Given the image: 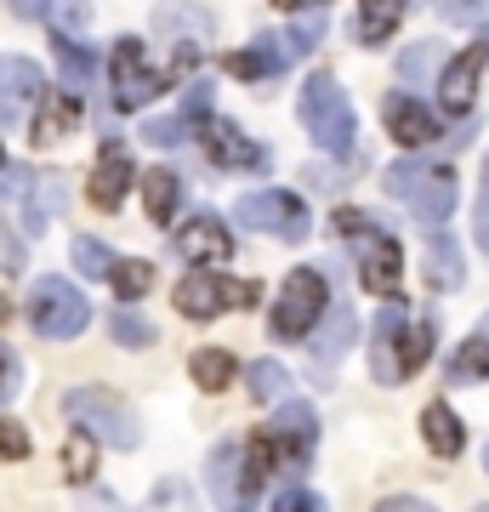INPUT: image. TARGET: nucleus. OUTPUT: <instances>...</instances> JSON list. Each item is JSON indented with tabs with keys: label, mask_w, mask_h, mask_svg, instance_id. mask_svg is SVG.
Returning a JSON list of instances; mask_svg holds the SVG:
<instances>
[{
	"label": "nucleus",
	"mask_w": 489,
	"mask_h": 512,
	"mask_svg": "<svg viewBox=\"0 0 489 512\" xmlns=\"http://www.w3.org/2000/svg\"><path fill=\"white\" fill-rule=\"evenodd\" d=\"M18 18H29V23H52L57 35H80L91 23V6L86 0H6Z\"/></svg>",
	"instance_id": "20"
},
{
	"label": "nucleus",
	"mask_w": 489,
	"mask_h": 512,
	"mask_svg": "<svg viewBox=\"0 0 489 512\" xmlns=\"http://www.w3.org/2000/svg\"><path fill=\"white\" fill-rule=\"evenodd\" d=\"M279 6H290V12H319V6H330V0H279Z\"/></svg>",
	"instance_id": "48"
},
{
	"label": "nucleus",
	"mask_w": 489,
	"mask_h": 512,
	"mask_svg": "<svg viewBox=\"0 0 489 512\" xmlns=\"http://www.w3.org/2000/svg\"><path fill=\"white\" fill-rule=\"evenodd\" d=\"M200 131V120L194 114H171V120H148V143H182V137H194Z\"/></svg>",
	"instance_id": "36"
},
{
	"label": "nucleus",
	"mask_w": 489,
	"mask_h": 512,
	"mask_svg": "<svg viewBox=\"0 0 489 512\" xmlns=\"http://www.w3.org/2000/svg\"><path fill=\"white\" fill-rule=\"evenodd\" d=\"M177 194H182V183H177V171H148L143 177V211H148V222H171L177 217Z\"/></svg>",
	"instance_id": "25"
},
{
	"label": "nucleus",
	"mask_w": 489,
	"mask_h": 512,
	"mask_svg": "<svg viewBox=\"0 0 489 512\" xmlns=\"http://www.w3.org/2000/svg\"><path fill=\"white\" fill-rule=\"evenodd\" d=\"M63 416L74 427H86L97 444H114V450H137L143 444V427H137V410L126 399H114L109 387H69L63 393Z\"/></svg>",
	"instance_id": "2"
},
{
	"label": "nucleus",
	"mask_w": 489,
	"mask_h": 512,
	"mask_svg": "<svg viewBox=\"0 0 489 512\" xmlns=\"http://www.w3.org/2000/svg\"><path fill=\"white\" fill-rule=\"evenodd\" d=\"M63 205V177L57 171H40L35 177V205H29V234H46L52 211Z\"/></svg>",
	"instance_id": "31"
},
{
	"label": "nucleus",
	"mask_w": 489,
	"mask_h": 512,
	"mask_svg": "<svg viewBox=\"0 0 489 512\" xmlns=\"http://www.w3.org/2000/svg\"><path fill=\"white\" fill-rule=\"evenodd\" d=\"M461 279H467L461 239L433 234V239H427V285H433V291H461Z\"/></svg>",
	"instance_id": "21"
},
{
	"label": "nucleus",
	"mask_w": 489,
	"mask_h": 512,
	"mask_svg": "<svg viewBox=\"0 0 489 512\" xmlns=\"http://www.w3.org/2000/svg\"><path fill=\"white\" fill-rule=\"evenodd\" d=\"M18 387H23V365H18V353H12L6 342H0V404L12 399Z\"/></svg>",
	"instance_id": "41"
},
{
	"label": "nucleus",
	"mask_w": 489,
	"mask_h": 512,
	"mask_svg": "<svg viewBox=\"0 0 489 512\" xmlns=\"http://www.w3.org/2000/svg\"><path fill=\"white\" fill-rule=\"evenodd\" d=\"M29 325L40 330V336H52V342H69V336H80V330L91 325V302L86 291H74L69 279H35V291H29Z\"/></svg>",
	"instance_id": "6"
},
{
	"label": "nucleus",
	"mask_w": 489,
	"mask_h": 512,
	"mask_svg": "<svg viewBox=\"0 0 489 512\" xmlns=\"http://www.w3.org/2000/svg\"><path fill=\"white\" fill-rule=\"evenodd\" d=\"M427 359H433V325L410 330V342H404V365H410V370L427 365Z\"/></svg>",
	"instance_id": "42"
},
{
	"label": "nucleus",
	"mask_w": 489,
	"mask_h": 512,
	"mask_svg": "<svg viewBox=\"0 0 489 512\" xmlns=\"http://www.w3.org/2000/svg\"><path fill=\"white\" fill-rule=\"evenodd\" d=\"M171 296H177V313H188V319H217V313L256 308L262 285H251V279H222V274L194 268V274H182V285Z\"/></svg>",
	"instance_id": "8"
},
{
	"label": "nucleus",
	"mask_w": 489,
	"mask_h": 512,
	"mask_svg": "<svg viewBox=\"0 0 489 512\" xmlns=\"http://www.w3.org/2000/svg\"><path fill=\"white\" fill-rule=\"evenodd\" d=\"M438 63H444V46H438V40H416V46H410V52L399 57V80L421 86L427 74H438Z\"/></svg>",
	"instance_id": "32"
},
{
	"label": "nucleus",
	"mask_w": 489,
	"mask_h": 512,
	"mask_svg": "<svg viewBox=\"0 0 489 512\" xmlns=\"http://www.w3.org/2000/svg\"><path fill=\"white\" fill-rule=\"evenodd\" d=\"M484 512H489V507H484Z\"/></svg>",
	"instance_id": "53"
},
{
	"label": "nucleus",
	"mask_w": 489,
	"mask_h": 512,
	"mask_svg": "<svg viewBox=\"0 0 489 512\" xmlns=\"http://www.w3.org/2000/svg\"><path fill=\"white\" fill-rule=\"evenodd\" d=\"M234 222L245 234H279V239H302L308 234V205L285 194V188H262V194H245L234 200Z\"/></svg>",
	"instance_id": "9"
},
{
	"label": "nucleus",
	"mask_w": 489,
	"mask_h": 512,
	"mask_svg": "<svg viewBox=\"0 0 489 512\" xmlns=\"http://www.w3.org/2000/svg\"><path fill=\"white\" fill-rule=\"evenodd\" d=\"M109 330H114V342H120V348H148V342H154V330H148L137 313H114Z\"/></svg>",
	"instance_id": "37"
},
{
	"label": "nucleus",
	"mask_w": 489,
	"mask_h": 512,
	"mask_svg": "<svg viewBox=\"0 0 489 512\" xmlns=\"http://www.w3.org/2000/svg\"><path fill=\"white\" fill-rule=\"evenodd\" d=\"M245 382H251V399H262V404H285L290 399V376H285V365H273V359L245 365Z\"/></svg>",
	"instance_id": "29"
},
{
	"label": "nucleus",
	"mask_w": 489,
	"mask_h": 512,
	"mask_svg": "<svg viewBox=\"0 0 489 512\" xmlns=\"http://www.w3.org/2000/svg\"><path fill=\"white\" fill-rule=\"evenodd\" d=\"M109 285L120 291V302H137V296L154 291V262H114Z\"/></svg>",
	"instance_id": "33"
},
{
	"label": "nucleus",
	"mask_w": 489,
	"mask_h": 512,
	"mask_svg": "<svg viewBox=\"0 0 489 512\" xmlns=\"http://www.w3.org/2000/svg\"><path fill=\"white\" fill-rule=\"evenodd\" d=\"M285 40H273V35H262L256 46H245V52H234L228 57V69L239 74V80H273V74L285 69Z\"/></svg>",
	"instance_id": "23"
},
{
	"label": "nucleus",
	"mask_w": 489,
	"mask_h": 512,
	"mask_svg": "<svg viewBox=\"0 0 489 512\" xmlns=\"http://www.w3.org/2000/svg\"><path fill=\"white\" fill-rule=\"evenodd\" d=\"M23 188H29L23 171H18V177H12V171H0V200H6V194H23Z\"/></svg>",
	"instance_id": "47"
},
{
	"label": "nucleus",
	"mask_w": 489,
	"mask_h": 512,
	"mask_svg": "<svg viewBox=\"0 0 489 512\" xmlns=\"http://www.w3.org/2000/svg\"><path fill=\"white\" fill-rule=\"evenodd\" d=\"M296 114H302V131H308L325 154L353 148V103H347V92L336 86V74H308Z\"/></svg>",
	"instance_id": "3"
},
{
	"label": "nucleus",
	"mask_w": 489,
	"mask_h": 512,
	"mask_svg": "<svg viewBox=\"0 0 489 512\" xmlns=\"http://www.w3.org/2000/svg\"><path fill=\"white\" fill-rule=\"evenodd\" d=\"M52 52H57V69H63V86H69V92H86L91 80H97V57H91L86 46H74L69 35H57Z\"/></svg>",
	"instance_id": "27"
},
{
	"label": "nucleus",
	"mask_w": 489,
	"mask_h": 512,
	"mask_svg": "<svg viewBox=\"0 0 489 512\" xmlns=\"http://www.w3.org/2000/svg\"><path fill=\"white\" fill-rule=\"evenodd\" d=\"M74 268H80V274H97V279H109V274H114V256L103 251V239L80 234V239H74Z\"/></svg>",
	"instance_id": "35"
},
{
	"label": "nucleus",
	"mask_w": 489,
	"mask_h": 512,
	"mask_svg": "<svg viewBox=\"0 0 489 512\" xmlns=\"http://www.w3.org/2000/svg\"><path fill=\"white\" fill-rule=\"evenodd\" d=\"M421 433H427V450H433V456H444V461L467 450V433H461V416H455V410H450L444 399L421 410Z\"/></svg>",
	"instance_id": "22"
},
{
	"label": "nucleus",
	"mask_w": 489,
	"mask_h": 512,
	"mask_svg": "<svg viewBox=\"0 0 489 512\" xmlns=\"http://www.w3.org/2000/svg\"><path fill=\"white\" fill-rule=\"evenodd\" d=\"M91 467H97V439H91L86 427H74L69 444H63V478H69V484H86Z\"/></svg>",
	"instance_id": "30"
},
{
	"label": "nucleus",
	"mask_w": 489,
	"mask_h": 512,
	"mask_svg": "<svg viewBox=\"0 0 489 512\" xmlns=\"http://www.w3.org/2000/svg\"><path fill=\"white\" fill-rule=\"evenodd\" d=\"M273 512H325V501H319L308 484H290V490L273 495Z\"/></svg>",
	"instance_id": "38"
},
{
	"label": "nucleus",
	"mask_w": 489,
	"mask_h": 512,
	"mask_svg": "<svg viewBox=\"0 0 489 512\" xmlns=\"http://www.w3.org/2000/svg\"><path fill=\"white\" fill-rule=\"evenodd\" d=\"M0 171H6V154H0Z\"/></svg>",
	"instance_id": "51"
},
{
	"label": "nucleus",
	"mask_w": 489,
	"mask_h": 512,
	"mask_svg": "<svg viewBox=\"0 0 489 512\" xmlns=\"http://www.w3.org/2000/svg\"><path fill=\"white\" fill-rule=\"evenodd\" d=\"M74 126H80V103H74V92H69V97L57 92L52 103L35 114V148H52L57 137H69Z\"/></svg>",
	"instance_id": "24"
},
{
	"label": "nucleus",
	"mask_w": 489,
	"mask_h": 512,
	"mask_svg": "<svg viewBox=\"0 0 489 512\" xmlns=\"http://www.w3.org/2000/svg\"><path fill=\"white\" fill-rule=\"evenodd\" d=\"M262 478L268 473H262L239 444H217V450H211V467H205V490H211L217 512H256Z\"/></svg>",
	"instance_id": "7"
},
{
	"label": "nucleus",
	"mask_w": 489,
	"mask_h": 512,
	"mask_svg": "<svg viewBox=\"0 0 489 512\" xmlns=\"http://www.w3.org/2000/svg\"><path fill=\"white\" fill-rule=\"evenodd\" d=\"M472 239H478V251L489 256V194L478 200V211H472Z\"/></svg>",
	"instance_id": "45"
},
{
	"label": "nucleus",
	"mask_w": 489,
	"mask_h": 512,
	"mask_svg": "<svg viewBox=\"0 0 489 512\" xmlns=\"http://www.w3.org/2000/svg\"><path fill=\"white\" fill-rule=\"evenodd\" d=\"M336 228L342 234H359V279H364V291H376L387 296V302H399V268H404V251H399V239L387 234L381 222L359 217V211H336Z\"/></svg>",
	"instance_id": "4"
},
{
	"label": "nucleus",
	"mask_w": 489,
	"mask_h": 512,
	"mask_svg": "<svg viewBox=\"0 0 489 512\" xmlns=\"http://www.w3.org/2000/svg\"><path fill=\"white\" fill-rule=\"evenodd\" d=\"M177 251L188 256V262L211 268V262H228V256H234V239H228V228H222L211 211H200L194 222H182L177 228Z\"/></svg>",
	"instance_id": "16"
},
{
	"label": "nucleus",
	"mask_w": 489,
	"mask_h": 512,
	"mask_svg": "<svg viewBox=\"0 0 489 512\" xmlns=\"http://www.w3.org/2000/svg\"><path fill=\"white\" fill-rule=\"evenodd\" d=\"M29 114H40V63L23 52H6L0 57V120L18 126Z\"/></svg>",
	"instance_id": "11"
},
{
	"label": "nucleus",
	"mask_w": 489,
	"mask_h": 512,
	"mask_svg": "<svg viewBox=\"0 0 489 512\" xmlns=\"http://www.w3.org/2000/svg\"><path fill=\"white\" fill-rule=\"evenodd\" d=\"M18 268H23V245L12 239V228L0 222V274H18Z\"/></svg>",
	"instance_id": "43"
},
{
	"label": "nucleus",
	"mask_w": 489,
	"mask_h": 512,
	"mask_svg": "<svg viewBox=\"0 0 489 512\" xmlns=\"http://www.w3.org/2000/svg\"><path fill=\"white\" fill-rule=\"evenodd\" d=\"M353 336H359V313H353V302H336V308L325 313V325H319V336L308 342L313 365L330 370L336 359H342L347 348H353Z\"/></svg>",
	"instance_id": "19"
},
{
	"label": "nucleus",
	"mask_w": 489,
	"mask_h": 512,
	"mask_svg": "<svg viewBox=\"0 0 489 512\" xmlns=\"http://www.w3.org/2000/svg\"><path fill=\"white\" fill-rule=\"evenodd\" d=\"M484 52L489 46H478V52H461L444 63V74H438V109L444 114H472V103H478V80H484Z\"/></svg>",
	"instance_id": "13"
},
{
	"label": "nucleus",
	"mask_w": 489,
	"mask_h": 512,
	"mask_svg": "<svg viewBox=\"0 0 489 512\" xmlns=\"http://www.w3.org/2000/svg\"><path fill=\"white\" fill-rule=\"evenodd\" d=\"M399 18H404V0H359V29L353 35L364 46H376V40H387L399 29Z\"/></svg>",
	"instance_id": "26"
},
{
	"label": "nucleus",
	"mask_w": 489,
	"mask_h": 512,
	"mask_svg": "<svg viewBox=\"0 0 489 512\" xmlns=\"http://www.w3.org/2000/svg\"><path fill=\"white\" fill-rule=\"evenodd\" d=\"M200 137H205V154H211L222 171H262V165H268V154H262L234 120H217V114H211V120L200 126Z\"/></svg>",
	"instance_id": "14"
},
{
	"label": "nucleus",
	"mask_w": 489,
	"mask_h": 512,
	"mask_svg": "<svg viewBox=\"0 0 489 512\" xmlns=\"http://www.w3.org/2000/svg\"><path fill=\"white\" fill-rule=\"evenodd\" d=\"M273 439H279V461L302 467V461L313 456V439H319V416H313V404H302V399H285V404H279Z\"/></svg>",
	"instance_id": "15"
},
{
	"label": "nucleus",
	"mask_w": 489,
	"mask_h": 512,
	"mask_svg": "<svg viewBox=\"0 0 489 512\" xmlns=\"http://www.w3.org/2000/svg\"><path fill=\"white\" fill-rule=\"evenodd\" d=\"M109 80H114V103H120V109H148V103L165 92V74L148 63L143 40H120V46H114Z\"/></svg>",
	"instance_id": "10"
},
{
	"label": "nucleus",
	"mask_w": 489,
	"mask_h": 512,
	"mask_svg": "<svg viewBox=\"0 0 489 512\" xmlns=\"http://www.w3.org/2000/svg\"><path fill=\"white\" fill-rule=\"evenodd\" d=\"M381 126L393 131V143L399 148H421V143H433V114H427V103H416L410 92H399V97H387L381 103Z\"/></svg>",
	"instance_id": "17"
},
{
	"label": "nucleus",
	"mask_w": 489,
	"mask_h": 512,
	"mask_svg": "<svg viewBox=\"0 0 489 512\" xmlns=\"http://www.w3.org/2000/svg\"><path fill=\"white\" fill-rule=\"evenodd\" d=\"M404 342H410V330H404V308H399V302H387V308L376 313V353H370L376 382L399 387L404 376H410V365H404Z\"/></svg>",
	"instance_id": "12"
},
{
	"label": "nucleus",
	"mask_w": 489,
	"mask_h": 512,
	"mask_svg": "<svg viewBox=\"0 0 489 512\" xmlns=\"http://www.w3.org/2000/svg\"><path fill=\"white\" fill-rule=\"evenodd\" d=\"M376 512H433L427 501H410V495H393V501H381Z\"/></svg>",
	"instance_id": "46"
},
{
	"label": "nucleus",
	"mask_w": 489,
	"mask_h": 512,
	"mask_svg": "<svg viewBox=\"0 0 489 512\" xmlns=\"http://www.w3.org/2000/svg\"><path fill=\"white\" fill-rule=\"evenodd\" d=\"M319 35H325V18H296V29H290V57H302V52H313L319 46Z\"/></svg>",
	"instance_id": "39"
},
{
	"label": "nucleus",
	"mask_w": 489,
	"mask_h": 512,
	"mask_svg": "<svg viewBox=\"0 0 489 512\" xmlns=\"http://www.w3.org/2000/svg\"><path fill=\"white\" fill-rule=\"evenodd\" d=\"M484 194H489V154H484Z\"/></svg>",
	"instance_id": "50"
},
{
	"label": "nucleus",
	"mask_w": 489,
	"mask_h": 512,
	"mask_svg": "<svg viewBox=\"0 0 489 512\" xmlns=\"http://www.w3.org/2000/svg\"><path fill=\"white\" fill-rule=\"evenodd\" d=\"M126 183H131V154L120 143H109L103 160L91 165V183H86L91 205H97V211H114V205L126 200Z\"/></svg>",
	"instance_id": "18"
},
{
	"label": "nucleus",
	"mask_w": 489,
	"mask_h": 512,
	"mask_svg": "<svg viewBox=\"0 0 489 512\" xmlns=\"http://www.w3.org/2000/svg\"><path fill=\"white\" fill-rule=\"evenodd\" d=\"M484 467H489V450H484Z\"/></svg>",
	"instance_id": "52"
},
{
	"label": "nucleus",
	"mask_w": 489,
	"mask_h": 512,
	"mask_svg": "<svg viewBox=\"0 0 489 512\" xmlns=\"http://www.w3.org/2000/svg\"><path fill=\"white\" fill-rule=\"evenodd\" d=\"M438 12H444V18L450 23H472L478 18V6H484V0H433Z\"/></svg>",
	"instance_id": "44"
},
{
	"label": "nucleus",
	"mask_w": 489,
	"mask_h": 512,
	"mask_svg": "<svg viewBox=\"0 0 489 512\" xmlns=\"http://www.w3.org/2000/svg\"><path fill=\"white\" fill-rule=\"evenodd\" d=\"M188 370H194V382H200L205 393H222V387H228V382H234V376H239L234 353H222V348H200V353H194V365H188Z\"/></svg>",
	"instance_id": "28"
},
{
	"label": "nucleus",
	"mask_w": 489,
	"mask_h": 512,
	"mask_svg": "<svg viewBox=\"0 0 489 512\" xmlns=\"http://www.w3.org/2000/svg\"><path fill=\"white\" fill-rule=\"evenodd\" d=\"M325 313H330L325 274H319V268H296V274L285 279L279 302H273V313H268V336H273V342H302Z\"/></svg>",
	"instance_id": "5"
},
{
	"label": "nucleus",
	"mask_w": 489,
	"mask_h": 512,
	"mask_svg": "<svg viewBox=\"0 0 489 512\" xmlns=\"http://www.w3.org/2000/svg\"><path fill=\"white\" fill-rule=\"evenodd\" d=\"M381 188L393 194V200L421 222V228H438V222H450L455 200H461V183H455L450 165H427V160H399L387 165V177Z\"/></svg>",
	"instance_id": "1"
},
{
	"label": "nucleus",
	"mask_w": 489,
	"mask_h": 512,
	"mask_svg": "<svg viewBox=\"0 0 489 512\" xmlns=\"http://www.w3.org/2000/svg\"><path fill=\"white\" fill-rule=\"evenodd\" d=\"M484 376H489V342L478 336L450 359V382H484Z\"/></svg>",
	"instance_id": "34"
},
{
	"label": "nucleus",
	"mask_w": 489,
	"mask_h": 512,
	"mask_svg": "<svg viewBox=\"0 0 489 512\" xmlns=\"http://www.w3.org/2000/svg\"><path fill=\"white\" fill-rule=\"evenodd\" d=\"M478 336H484V342H489V313H484V325H478Z\"/></svg>",
	"instance_id": "49"
},
{
	"label": "nucleus",
	"mask_w": 489,
	"mask_h": 512,
	"mask_svg": "<svg viewBox=\"0 0 489 512\" xmlns=\"http://www.w3.org/2000/svg\"><path fill=\"white\" fill-rule=\"evenodd\" d=\"M0 456L6 461L29 456V433H23V421H0Z\"/></svg>",
	"instance_id": "40"
}]
</instances>
